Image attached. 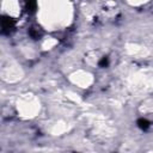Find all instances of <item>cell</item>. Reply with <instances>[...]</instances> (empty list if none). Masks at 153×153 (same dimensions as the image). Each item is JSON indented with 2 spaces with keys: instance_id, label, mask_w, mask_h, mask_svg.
Returning <instances> with one entry per match:
<instances>
[{
  "instance_id": "obj_3",
  "label": "cell",
  "mask_w": 153,
  "mask_h": 153,
  "mask_svg": "<svg viewBox=\"0 0 153 153\" xmlns=\"http://www.w3.org/2000/svg\"><path fill=\"white\" fill-rule=\"evenodd\" d=\"M137 127L142 130H147L149 127H151V122L146 118H139L137 120Z\"/></svg>"
},
{
  "instance_id": "obj_2",
  "label": "cell",
  "mask_w": 153,
  "mask_h": 153,
  "mask_svg": "<svg viewBox=\"0 0 153 153\" xmlns=\"http://www.w3.org/2000/svg\"><path fill=\"white\" fill-rule=\"evenodd\" d=\"M25 8L27 12L33 13L37 8V0H25Z\"/></svg>"
},
{
  "instance_id": "obj_5",
  "label": "cell",
  "mask_w": 153,
  "mask_h": 153,
  "mask_svg": "<svg viewBox=\"0 0 153 153\" xmlns=\"http://www.w3.org/2000/svg\"><path fill=\"white\" fill-rule=\"evenodd\" d=\"M108 63H109V60H108V57H102V60L99 61V66L100 67H106L108 66Z\"/></svg>"
},
{
  "instance_id": "obj_1",
  "label": "cell",
  "mask_w": 153,
  "mask_h": 153,
  "mask_svg": "<svg viewBox=\"0 0 153 153\" xmlns=\"http://www.w3.org/2000/svg\"><path fill=\"white\" fill-rule=\"evenodd\" d=\"M1 27L4 33H10L14 29V19H12L11 17L4 16L1 19Z\"/></svg>"
},
{
  "instance_id": "obj_4",
  "label": "cell",
  "mask_w": 153,
  "mask_h": 153,
  "mask_svg": "<svg viewBox=\"0 0 153 153\" xmlns=\"http://www.w3.org/2000/svg\"><path fill=\"white\" fill-rule=\"evenodd\" d=\"M29 33H30V36H31L32 38H35V39H37L38 37H41V31H39L38 29H36V27H31L30 31H29Z\"/></svg>"
}]
</instances>
